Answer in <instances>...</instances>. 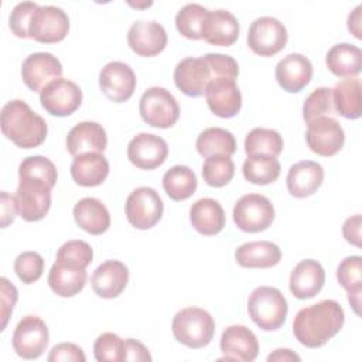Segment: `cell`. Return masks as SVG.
Masks as SVG:
<instances>
[{
  "instance_id": "obj_11",
  "label": "cell",
  "mask_w": 362,
  "mask_h": 362,
  "mask_svg": "<svg viewBox=\"0 0 362 362\" xmlns=\"http://www.w3.org/2000/svg\"><path fill=\"white\" fill-rule=\"evenodd\" d=\"M215 74L206 58L187 57L174 68V83L187 96L198 98L205 93L209 82L215 81Z\"/></svg>"
},
{
  "instance_id": "obj_12",
  "label": "cell",
  "mask_w": 362,
  "mask_h": 362,
  "mask_svg": "<svg viewBox=\"0 0 362 362\" xmlns=\"http://www.w3.org/2000/svg\"><path fill=\"white\" fill-rule=\"evenodd\" d=\"M40 102L49 115L65 117L79 109L82 103V90L75 82L59 78L48 83L40 92Z\"/></svg>"
},
{
  "instance_id": "obj_10",
  "label": "cell",
  "mask_w": 362,
  "mask_h": 362,
  "mask_svg": "<svg viewBox=\"0 0 362 362\" xmlns=\"http://www.w3.org/2000/svg\"><path fill=\"white\" fill-rule=\"evenodd\" d=\"M48 341V327L37 315L23 317L16 325L11 337L13 349L23 359L40 358L47 349Z\"/></svg>"
},
{
  "instance_id": "obj_15",
  "label": "cell",
  "mask_w": 362,
  "mask_h": 362,
  "mask_svg": "<svg viewBox=\"0 0 362 362\" xmlns=\"http://www.w3.org/2000/svg\"><path fill=\"white\" fill-rule=\"evenodd\" d=\"M136 74L122 61L107 62L99 72V86L107 99L116 103L126 102L134 93Z\"/></svg>"
},
{
  "instance_id": "obj_49",
  "label": "cell",
  "mask_w": 362,
  "mask_h": 362,
  "mask_svg": "<svg viewBox=\"0 0 362 362\" xmlns=\"http://www.w3.org/2000/svg\"><path fill=\"white\" fill-rule=\"evenodd\" d=\"M0 284H1V331H4L7 321L16 305L18 294H17V288L6 277L0 279Z\"/></svg>"
},
{
  "instance_id": "obj_46",
  "label": "cell",
  "mask_w": 362,
  "mask_h": 362,
  "mask_svg": "<svg viewBox=\"0 0 362 362\" xmlns=\"http://www.w3.org/2000/svg\"><path fill=\"white\" fill-rule=\"evenodd\" d=\"M38 7L33 1H21L13 7L8 17V27L16 37L30 38V25Z\"/></svg>"
},
{
  "instance_id": "obj_25",
  "label": "cell",
  "mask_w": 362,
  "mask_h": 362,
  "mask_svg": "<svg viewBox=\"0 0 362 362\" xmlns=\"http://www.w3.org/2000/svg\"><path fill=\"white\" fill-rule=\"evenodd\" d=\"M201 34L211 45L230 47L239 37V21L228 10L208 11Z\"/></svg>"
},
{
  "instance_id": "obj_7",
  "label": "cell",
  "mask_w": 362,
  "mask_h": 362,
  "mask_svg": "<svg viewBox=\"0 0 362 362\" xmlns=\"http://www.w3.org/2000/svg\"><path fill=\"white\" fill-rule=\"evenodd\" d=\"M129 223L140 230L153 228L163 216L164 204L158 192L150 187H139L133 189L124 205Z\"/></svg>"
},
{
  "instance_id": "obj_44",
  "label": "cell",
  "mask_w": 362,
  "mask_h": 362,
  "mask_svg": "<svg viewBox=\"0 0 362 362\" xmlns=\"http://www.w3.org/2000/svg\"><path fill=\"white\" fill-rule=\"evenodd\" d=\"M92 259H93V250L90 245L86 243L85 240L74 239L59 246L55 260L86 269L92 263Z\"/></svg>"
},
{
  "instance_id": "obj_29",
  "label": "cell",
  "mask_w": 362,
  "mask_h": 362,
  "mask_svg": "<svg viewBox=\"0 0 362 362\" xmlns=\"http://www.w3.org/2000/svg\"><path fill=\"white\" fill-rule=\"evenodd\" d=\"M235 260L242 267L267 269L281 260V250L270 240L246 242L235 250Z\"/></svg>"
},
{
  "instance_id": "obj_54",
  "label": "cell",
  "mask_w": 362,
  "mask_h": 362,
  "mask_svg": "<svg viewBox=\"0 0 362 362\" xmlns=\"http://www.w3.org/2000/svg\"><path fill=\"white\" fill-rule=\"evenodd\" d=\"M267 361L269 362H291V361H297L298 362V361H301V358H300V355H297L291 349L280 348V349H276L274 352H272L267 356Z\"/></svg>"
},
{
  "instance_id": "obj_43",
  "label": "cell",
  "mask_w": 362,
  "mask_h": 362,
  "mask_svg": "<svg viewBox=\"0 0 362 362\" xmlns=\"http://www.w3.org/2000/svg\"><path fill=\"white\" fill-rule=\"evenodd\" d=\"M93 355L98 362H123L124 339L113 332H103L93 344Z\"/></svg>"
},
{
  "instance_id": "obj_52",
  "label": "cell",
  "mask_w": 362,
  "mask_h": 362,
  "mask_svg": "<svg viewBox=\"0 0 362 362\" xmlns=\"http://www.w3.org/2000/svg\"><path fill=\"white\" fill-rule=\"evenodd\" d=\"M1 228H7L16 218L17 206L16 199L6 191H1Z\"/></svg>"
},
{
  "instance_id": "obj_31",
  "label": "cell",
  "mask_w": 362,
  "mask_h": 362,
  "mask_svg": "<svg viewBox=\"0 0 362 362\" xmlns=\"http://www.w3.org/2000/svg\"><path fill=\"white\" fill-rule=\"evenodd\" d=\"M109 174V161L102 153H86L74 158L72 180L81 187L100 185Z\"/></svg>"
},
{
  "instance_id": "obj_1",
  "label": "cell",
  "mask_w": 362,
  "mask_h": 362,
  "mask_svg": "<svg viewBox=\"0 0 362 362\" xmlns=\"http://www.w3.org/2000/svg\"><path fill=\"white\" fill-rule=\"evenodd\" d=\"M345 321V313L335 300H322L301 308L293 321L296 339L307 348H320L335 337Z\"/></svg>"
},
{
  "instance_id": "obj_21",
  "label": "cell",
  "mask_w": 362,
  "mask_h": 362,
  "mask_svg": "<svg viewBox=\"0 0 362 362\" xmlns=\"http://www.w3.org/2000/svg\"><path fill=\"white\" fill-rule=\"evenodd\" d=\"M276 81L286 92L296 93L304 89L313 78V64L303 54H288L276 65Z\"/></svg>"
},
{
  "instance_id": "obj_53",
  "label": "cell",
  "mask_w": 362,
  "mask_h": 362,
  "mask_svg": "<svg viewBox=\"0 0 362 362\" xmlns=\"http://www.w3.org/2000/svg\"><path fill=\"white\" fill-rule=\"evenodd\" d=\"M361 13H362V4L356 6L348 16V30L354 34L358 40L362 38V27H361Z\"/></svg>"
},
{
  "instance_id": "obj_40",
  "label": "cell",
  "mask_w": 362,
  "mask_h": 362,
  "mask_svg": "<svg viewBox=\"0 0 362 362\" xmlns=\"http://www.w3.org/2000/svg\"><path fill=\"white\" fill-rule=\"evenodd\" d=\"M235 164L230 157L215 154L205 158L202 164V178L209 187L221 188L232 181Z\"/></svg>"
},
{
  "instance_id": "obj_33",
  "label": "cell",
  "mask_w": 362,
  "mask_h": 362,
  "mask_svg": "<svg viewBox=\"0 0 362 362\" xmlns=\"http://www.w3.org/2000/svg\"><path fill=\"white\" fill-rule=\"evenodd\" d=\"M334 109L345 119H359L362 113L361 79L358 76L344 78L332 89Z\"/></svg>"
},
{
  "instance_id": "obj_14",
  "label": "cell",
  "mask_w": 362,
  "mask_h": 362,
  "mask_svg": "<svg viewBox=\"0 0 362 362\" xmlns=\"http://www.w3.org/2000/svg\"><path fill=\"white\" fill-rule=\"evenodd\" d=\"M69 31L68 14L57 6H40L35 11L31 25L30 38L41 44H54L62 41Z\"/></svg>"
},
{
  "instance_id": "obj_17",
  "label": "cell",
  "mask_w": 362,
  "mask_h": 362,
  "mask_svg": "<svg viewBox=\"0 0 362 362\" xmlns=\"http://www.w3.org/2000/svg\"><path fill=\"white\" fill-rule=\"evenodd\" d=\"M61 75L62 65L49 52L30 54L21 65V79L33 92H41L48 83L59 79Z\"/></svg>"
},
{
  "instance_id": "obj_23",
  "label": "cell",
  "mask_w": 362,
  "mask_h": 362,
  "mask_svg": "<svg viewBox=\"0 0 362 362\" xmlns=\"http://www.w3.org/2000/svg\"><path fill=\"white\" fill-rule=\"evenodd\" d=\"M106 146V130L96 122H81L66 136V150L74 157L86 153H103Z\"/></svg>"
},
{
  "instance_id": "obj_35",
  "label": "cell",
  "mask_w": 362,
  "mask_h": 362,
  "mask_svg": "<svg viewBox=\"0 0 362 362\" xmlns=\"http://www.w3.org/2000/svg\"><path fill=\"white\" fill-rule=\"evenodd\" d=\"M195 147L198 154L205 158L215 154L230 157L236 151V140L235 136L226 129L208 127L198 134Z\"/></svg>"
},
{
  "instance_id": "obj_24",
  "label": "cell",
  "mask_w": 362,
  "mask_h": 362,
  "mask_svg": "<svg viewBox=\"0 0 362 362\" xmlns=\"http://www.w3.org/2000/svg\"><path fill=\"white\" fill-rule=\"evenodd\" d=\"M325 283V272L320 262L305 259L297 263L290 274V291L300 300L313 298L317 296Z\"/></svg>"
},
{
  "instance_id": "obj_32",
  "label": "cell",
  "mask_w": 362,
  "mask_h": 362,
  "mask_svg": "<svg viewBox=\"0 0 362 362\" xmlns=\"http://www.w3.org/2000/svg\"><path fill=\"white\" fill-rule=\"evenodd\" d=\"M327 68L341 78L358 76L362 68V51L359 47L348 42L332 45L325 55Z\"/></svg>"
},
{
  "instance_id": "obj_19",
  "label": "cell",
  "mask_w": 362,
  "mask_h": 362,
  "mask_svg": "<svg viewBox=\"0 0 362 362\" xmlns=\"http://www.w3.org/2000/svg\"><path fill=\"white\" fill-rule=\"evenodd\" d=\"M221 351L226 361L252 362L257 358L259 342L252 329L245 325H230L221 337Z\"/></svg>"
},
{
  "instance_id": "obj_27",
  "label": "cell",
  "mask_w": 362,
  "mask_h": 362,
  "mask_svg": "<svg viewBox=\"0 0 362 362\" xmlns=\"http://www.w3.org/2000/svg\"><path fill=\"white\" fill-rule=\"evenodd\" d=\"M189 221L192 228L205 236L218 235L225 228V211L214 198H201L189 208Z\"/></svg>"
},
{
  "instance_id": "obj_48",
  "label": "cell",
  "mask_w": 362,
  "mask_h": 362,
  "mask_svg": "<svg viewBox=\"0 0 362 362\" xmlns=\"http://www.w3.org/2000/svg\"><path fill=\"white\" fill-rule=\"evenodd\" d=\"M85 362L86 356L81 346L72 342H61L55 345L49 355L48 362Z\"/></svg>"
},
{
  "instance_id": "obj_16",
  "label": "cell",
  "mask_w": 362,
  "mask_h": 362,
  "mask_svg": "<svg viewBox=\"0 0 362 362\" xmlns=\"http://www.w3.org/2000/svg\"><path fill=\"white\" fill-rule=\"evenodd\" d=\"M167 156L168 146L157 134L139 133L127 144V158L140 170H154L163 165Z\"/></svg>"
},
{
  "instance_id": "obj_20",
  "label": "cell",
  "mask_w": 362,
  "mask_h": 362,
  "mask_svg": "<svg viewBox=\"0 0 362 362\" xmlns=\"http://www.w3.org/2000/svg\"><path fill=\"white\" fill-rule=\"evenodd\" d=\"M206 105L209 110L222 117L230 119L236 116L242 107V95L235 81L218 78L205 89Z\"/></svg>"
},
{
  "instance_id": "obj_13",
  "label": "cell",
  "mask_w": 362,
  "mask_h": 362,
  "mask_svg": "<svg viewBox=\"0 0 362 362\" xmlns=\"http://www.w3.org/2000/svg\"><path fill=\"white\" fill-rule=\"evenodd\" d=\"M305 141L313 153L331 157L344 147L345 133L338 120L331 116H324L307 124Z\"/></svg>"
},
{
  "instance_id": "obj_6",
  "label": "cell",
  "mask_w": 362,
  "mask_h": 362,
  "mask_svg": "<svg viewBox=\"0 0 362 362\" xmlns=\"http://www.w3.org/2000/svg\"><path fill=\"white\" fill-rule=\"evenodd\" d=\"M235 225L247 233L266 230L274 221V206L269 198L260 194H246L233 206Z\"/></svg>"
},
{
  "instance_id": "obj_4",
  "label": "cell",
  "mask_w": 362,
  "mask_h": 362,
  "mask_svg": "<svg viewBox=\"0 0 362 362\" xmlns=\"http://www.w3.org/2000/svg\"><path fill=\"white\" fill-rule=\"evenodd\" d=\"M247 313L252 321L263 331H276L286 322L288 304L279 288L260 286L249 296Z\"/></svg>"
},
{
  "instance_id": "obj_28",
  "label": "cell",
  "mask_w": 362,
  "mask_h": 362,
  "mask_svg": "<svg viewBox=\"0 0 362 362\" xmlns=\"http://www.w3.org/2000/svg\"><path fill=\"white\" fill-rule=\"evenodd\" d=\"M72 214L76 225L90 235H102L110 226V214L98 198L85 197L79 199Z\"/></svg>"
},
{
  "instance_id": "obj_3",
  "label": "cell",
  "mask_w": 362,
  "mask_h": 362,
  "mask_svg": "<svg viewBox=\"0 0 362 362\" xmlns=\"http://www.w3.org/2000/svg\"><path fill=\"white\" fill-rule=\"evenodd\" d=\"M171 331L180 344L191 349H199L212 341L215 321L204 308L185 307L174 315Z\"/></svg>"
},
{
  "instance_id": "obj_42",
  "label": "cell",
  "mask_w": 362,
  "mask_h": 362,
  "mask_svg": "<svg viewBox=\"0 0 362 362\" xmlns=\"http://www.w3.org/2000/svg\"><path fill=\"white\" fill-rule=\"evenodd\" d=\"M334 112L332 89L325 86L314 89L303 103V119L307 124L315 119L329 116Z\"/></svg>"
},
{
  "instance_id": "obj_50",
  "label": "cell",
  "mask_w": 362,
  "mask_h": 362,
  "mask_svg": "<svg viewBox=\"0 0 362 362\" xmlns=\"http://www.w3.org/2000/svg\"><path fill=\"white\" fill-rule=\"evenodd\" d=\"M124 361L150 362L151 355H150L148 349L140 341L127 338V339H124Z\"/></svg>"
},
{
  "instance_id": "obj_2",
  "label": "cell",
  "mask_w": 362,
  "mask_h": 362,
  "mask_svg": "<svg viewBox=\"0 0 362 362\" xmlns=\"http://www.w3.org/2000/svg\"><path fill=\"white\" fill-rule=\"evenodd\" d=\"M0 126L3 134L20 148L41 146L48 133L44 117L37 115L27 102L14 99L1 107Z\"/></svg>"
},
{
  "instance_id": "obj_39",
  "label": "cell",
  "mask_w": 362,
  "mask_h": 362,
  "mask_svg": "<svg viewBox=\"0 0 362 362\" xmlns=\"http://www.w3.org/2000/svg\"><path fill=\"white\" fill-rule=\"evenodd\" d=\"M209 10L197 3H188L180 8L175 16V27L181 35L188 40L202 38V25Z\"/></svg>"
},
{
  "instance_id": "obj_34",
  "label": "cell",
  "mask_w": 362,
  "mask_h": 362,
  "mask_svg": "<svg viewBox=\"0 0 362 362\" xmlns=\"http://www.w3.org/2000/svg\"><path fill=\"white\" fill-rule=\"evenodd\" d=\"M362 257L348 256L337 267V280L348 291V301L355 314H359L362 294Z\"/></svg>"
},
{
  "instance_id": "obj_45",
  "label": "cell",
  "mask_w": 362,
  "mask_h": 362,
  "mask_svg": "<svg viewBox=\"0 0 362 362\" xmlns=\"http://www.w3.org/2000/svg\"><path fill=\"white\" fill-rule=\"evenodd\" d=\"M14 272L20 281L24 284H31L42 276L44 259L37 252H23L14 260Z\"/></svg>"
},
{
  "instance_id": "obj_41",
  "label": "cell",
  "mask_w": 362,
  "mask_h": 362,
  "mask_svg": "<svg viewBox=\"0 0 362 362\" xmlns=\"http://www.w3.org/2000/svg\"><path fill=\"white\" fill-rule=\"evenodd\" d=\"M18 178L41 180L54 188L57 184L58 173L49 158L44 156H30L20 163Z\"/></svg>"
},
{
  "instance_id": "obj_26",
  "label": "cell",
  "mask_w": 362,
  "mask_h": 362,
  "mask_svg": "<svg viewBox=\"0 0 362 362\" xmlns=\"http://www.w3.org/2000/svg\"><path fill=\"white\" fill-rule=\"evenodd\" d=\"M322 181V165L311 160H303L293 164L286 178L287 189L294 198H305L313 195L321 187Z\"/></svg>"
},
{
  "instance_id": "obj_47",
  "label": "cell",
  "mask_w": 362,
  "mask_h": 362,
  "mask_svg": "<svg viewBox=\"0 0 362 362\" xmlns=\"http://www.w3.org/2000/svg\"><path fill=\"white\" fill-rule=\"evenodd\" d=\"M206 58V61L209 62L215 78H225V79H230L235 81L239 75V66L238 62L235 61L233 57L226 55V54H205L204 55Z\"/></svg>"
},
{
  "instance_id": "obj_37",
  "label": "cell",
  "mask_w": 362,
  "mask_h": 362,
  "mask_svg": "<svg viewBox=\"0 0 362 362\" xmlns=\"http://www.w3.org/2000/svg\"><path fill=\"white\" fill-rule=\"evenodd\" d=\"M283 137L277 130L255 127L245 137V153L249 156L277 157L283 150Z\"/></svg>"
},
{
  "instance_id": "obj_8",
  "label": "cell",
  "mask_w": 362,
  "mask_h": 362,
  "mask_svg": "<svg viewBox=\"0 0 362 362\" xmlns=\"http://www.w3.org/2000/svg\"><path fill=\"white\" fill-rule=\"evenodd\" d=\"M52 187L41 180L18 178L14 194L18 215L27 222L41 221L51 208Z\"/></svg>"
},
{
  "instance_id": "obj_30",
  "label": "cell",
  "mask_w": 362,
  "mask_h": 362,
  "mask_svg": "<svg viewBox=\"0 0 362 362\" xmlns=\"http://www.w3.org/2000/svg\"><path fill=\"white\" fill-rule=\"evenodd\" d=\"M86 277V269L55 260L48 273V286L59 297H74L85 287Z\"/></svg>"
},
{
  "instance_id": "obj_38",
  "label": "cell",
  "mask_w": 362,
  "mask_h": 362,
  "mask_svg": "<svg viewBox=\"0 0 362 362\" xmlns=\"http://www.w3.org/2000/svg\"><path fill=\"white\" fill-rule=\"evenodd\" d=\"M280 170L279 160L270 156H249L242 165L245 180L256 185L274 182L280 175Z\"/></svg>"
},
{
  "instance_id": "obj_36",
  "label": "cell",
  "mask_w": 362,
  "mask_h": 362,
  "mask_svg": "<svg viewBox=\"0 0 362 362\" xmlns=\"http://www.w3.org/2000/svg\"><path fill=\"white\" fill-rule=\"evenodd\" d=\"M195 173L187 165H173L163 177V188L173 201H185L197 189Z\"/></svg>"
},
{
  "instance_id": "obj_22",
  "label": "cell",
  "mask_w": 362,
  "mask_h": 362,
  "mask_svg": "<svg viewBox=\"0 0 362 362\" xmlns=\"http://www.w3.org/2000/svg\"><path fill=\"white\" fill-rule=\"evenodd\" d=\"M127 283L129 270L120 260H106L100 263L90 277V286L95 294L107 300L119 297Z\"/></svg>"
},
{
  "instance_id": "obj_5",
  "label": "cell",
  "mask_w": 362,
  "mask_h": 362,
  "mask_svg": "<svg viewBox=\"0 0 362 362\" xmlns=\"http://www.w3.org/2000/svg\"><path fill=\"white\" fill-rule=\"evenodd\" d=\"M141 119L151 127L168 129L180 117V106L170 90L161 86L146 89L139 102Z\"/></svg>"
},
{
  "instance_id": "obj_9",
  "label": "cell",
  "mask_w": 362,
  "mask_h": 362,
  "mask_svg": "<svg viewBox=\"0 0 362 362\" xmlns=\"http://www.w3.org/2000/svg\"><path fill=\"white\" fill-rule=\"evenodd\" d=\"M288 34L284 24L270 16H263L249 27L247 45L260 57H273L279 54L287 44Z\"/></svg>"
},
{
  "instance_id": "obj_18",
  "label": "cell",
  "mask_w": 362,
  "mask_h": 362,
  "mask_svg": "<svg viewBox=\"0 0 362 362\" xmlns=\"http://www.w3.org/2000/svg\"><path fill=\"white\" fill-rule=\"evenodd\" d=\"M165 28L154 20H137L127 31V44L140 57H154L167 47Z\"/></svg>"
},
{
  "instance_id": "obj_51",
  "label": "cell",
  "mask_w": 362,
  "mask_h": 362,
  "mask_svg": "<svg viewBox=\"0 0 362 362\" xmlns=\"http://www.w3.org/2000/svg\"><path fill=\"white\" fill-rule=\"evenodd\" d=\"M342 235L348 243L361 247V214H355L345 219Z\"/></svg>"
}]
</instances>
